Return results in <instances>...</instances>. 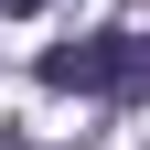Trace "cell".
Listing matches in <instances>:
<instances>
[{"instance_id": "1", "label": "cell", "mask_w": 150, "mask_h": 150, "mask_svg": "<svg viewBox=\"0 0 150 150\" xmlns=\"http://www.w3.org/2000/svg\"><path fill=\"white\" fill-rule=\"evenodd\" d=\"M43 86H64V97H107V107H139L150 97V32H75V43H54Z\"/></svg>"}, {"instance_id": "2", "label": "cell", "mask_w": 150, "mask_h": 150, "mask_svg": "<svg viewBox=\"0 0 150 150\" xmlns=\"http://www.w3.org/2000/svg\"><path fill=\"white\" fill-rule=\"evenodd\" d=\"M22 11H43V0H0V22H22Z\"/></svg>"}]
</instances>
